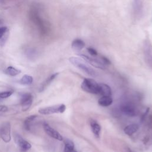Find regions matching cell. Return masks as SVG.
Instances as JSON below:
<instances>
[{"label":"cell","mask_w":152,"mask_h":152,"mask_svg":"<svg viewBox=\"0 0 152 152\" xmlns=\"http://www.w3.org/2000/svg\"><path fill=\"white\" fill-rule=\"evenodd\" d=\"M139 128V126L137 124H132L127 125L124 129V131L125 134L131 136L136 132Z\"/></svg>","instance_id":"obj_15"},{"label":"cell","mask_w":152,"mask_h":152,"mask_svg":"<svg viewBox=\"0 0 152 152\" xmlns=\"http://www.w3.org/2000/svg\"><path fill=\"white\" fill-rule=\"evenodd\" d=\"M90 126L91 128V131L93 132L94 135L96 138H99L100 136V132L101 130L100 125L94 120H91L90 121Z\"/></svg>","instance_id":"obj_17"},{"label":"cell","mask_w":152,"mask_h":152,"mask_svg":"<svg viewBox=\"0 0 152 152\" xmlns=\"http://www.w3.org/2000/svg\"><path fill=\"white\" fill-rule=\"evenodd\" d=\"M14 140L15 143L20 148V150L23 152L27 151L31 147V144L26 140H24L22 137H21L19 134L15 135Z\"/></svg>","instance_id":"obj_12"},{"label":"cell","mask_w":152,"mask_h":152,"mask_svg":"<svg viewBox=\"0 0 152 152\" xmlns=\"http://www.w3.org/2000/svg\"><path fill=\"white\" fill-rule=\"evenodd\" d=\"M120 110L124 115L130 117H134L138 113L135 106L132 103L129 102L122 103L120 106Z\"/></svg>","instance_id":"obj_7"},{"label":"cell","mask_w":152,"mask_h":152,"mask_svg":"<svg viewBox=\"0 0 152 152\" xmlns=\"http://www.w3.org/2000/svg\"><path fill=\"white\" fill-rule=\"evenodd\" d=\"M64 152H77L74 148V142L69 140L66 139L64 140Z\"/></svg>","instance_id":"obj_19"},{"label":"cell","mask_w":152,"mask_h":152,"mask_svg":"<svg viewBox=\"0 0 152 152\" xmlns=\"http://www.w3.org/2000/svg\"><path fill=\"white\" fill-rule=\"evenodd\" d=\"M0 138L5 142L11 140V125L9 122H4L0 125Z\"/></svg>","instance_id":"obj_6"},{"label":"cell","mask_w":152,"mask_h":152,"mask_svg":"<svg viewBox=\"0 0 152 152\" xmlns=\"http://www.w3.org/2000/svg\"><path fill=\"white\" fill-rule=\"evenodd\" d=\"M143 53L147 65L152 66V45L148 39H146L143 43Z\"/></svg>","instance_id":"obj_5"},{"label":"cell","mask_w":152,"mask_h":152,"mask_svg":"<svg viewBox=\"0 0 152 152\" xmlns=\"http://www.w3.org/2000/svg\"><path fill=\"white\" fill-rule=\"evenodd\" d=\"M4 72L6 75L12 76V77H14V76H16V75H18L21 72V71L15 68H14V67H13V66H8L4 70Z\"/></svg>","instance_id":"obj_21"},{"label":"cell","mask_w":152,"mask_h":152,"mask_svg":"<svg viewBox=\"0 0 152 152\" xmlns=\"http://www.w3.org/2000/svg\"><path fill=\"white\" fill-rule=\"evenodd\" d=\"M81 87L84 91L91 94H99V84L91 78H84Z\"/></svg>","instance_id":"obj_3"},{"label":"cell","mask_w":152,"mask_h":152,"mask_svg":"<svg viewBox=\"0 0 152 152\" xmlns=\"http://www.w3.org/2000/svg\"><path fill=\"white\" fill-rule=\"evenodd\" d=\"M69 62L75 66L86 73L87 74L92 76L96 77L97 75V73L96 71L93 69L90 65H88V63L85 61L84 59L77 57H71L69 58Z\"/></svg>","instance_id":"obj_2"},{"label":"cell","mask_w":152,"mask_h":152,"mask_svg":"<svg viewBox=\"0 0 152 152\" xmlns=\"http://www.w3.org/2000/svg\"><path fill=\"white\" fill-rule=\"evenodd\" d=\"M87 52H88V53L92 56H96L97 55L98 53L96 51V50H95L94 48H91V47H88L87 49Z\"/></svg>","instance_id":"obj_25"},{"label":"cell","mask_w":152,"mask_h":152,"mask_svg":"<svg viewBox=\"0 0 152 152\" xmlns=\"http://www.w3.org/2000/svg\"><path fill=\"white\" fill-rule=\"evenodd\" d=\"M80 56L88 64H91V65H93L96 68L102 69H104L105 68V65L103 63L100 58L97 59V58H94V56L91 57L84 54H80Z\"/></svg>","instance_id":"obj_8"},{"label":"cell","mask_w":152,"mask_h":152,"mask_svg":"<svg viewBox=\"0 0 152 152\" xmlns=\"http://www.w3.org/2000/svg\"><path fill=\"white\" fill-rule=\"evenodd\" d=\"M12 94V91H4L0 92V99H6L8 97H10Z\"/></svg>","instance_id":"obj_24"},{"label":"cell","mask_w":152,"mask_h":152,"mask_svg":"<svg viewBox=\"0 0 152 152\" xmlns=\"http://www.w3.org/2000/svg\"><path fill=\"white\" fill-rule=\"evenodd\" d=\"M29 17L31 21L37 27L40 34H46L49 30V26L48 21L43 18L40 14L39 8L33 7L29 12Z\"/></svg>","instance_id":"obj_1"},{"label":"cell","mask_w":152,"mask_h":152,"mask_svg":"<svg viewBox=\"0 0 152 152\" xmlns=\"http://www.w3.org/2000/svg\"><path fill=\"white\" fill-rule=\"evenodd\" d=\"M125 151H126V152H133L131 148H129V147H126Z\"/></svg>","instance_id":"obj_31"},{"label":"cell","mask_w":152,"mask_h":152,"mask_svg":"<svg viewBox=\"0 0 152 152\" xmlns=\"http://www.w3.org/2000/svg\"><path fill=\"white\" fill-rule=\"evenodd\" d=\"M33 78L31 76L28 75H24L21 80H20V83L22 85H30L32 84Z\"/></svg>","instance_id":"obj_22"},{"label":"cell","mask_w":152,"mask_h":152,"mask_svg":"<svg viewBox=\"0 0 152 152\" xmlns=\"http://www.w3.org/2000/svg\"><path fill=\"white\" fill-rule=\"evenodd\" d=\"M112 102L113 100L111 96H102L98 100L99 104L103 107H107L110 106V104H112Z\"/></svg>","instance_id":"obj_18"},{"label":"cell","mask_w":152,"mask_h":152,"mask_svg":"<svg viewBox=\"0 0 152 152\" xmlns=\"http://www.w3.org/2000/svg\"><path fill=\"white\" fill-rule=\"evenodd\" d=\"M58 73H54V74H53L52 75H51L46 80V81L42 84V87H40V91H43V90H44V88H45V87H47V86H48L57 76H58Z\"/></svg>","instance_id":"obj_23"},{"label":"cell","mask_w":152,"mask_h":152,"mask_svg":"<svg viewBox=\"0 0 152 152\" xmlns=\"http://www.w3.org/2000/svg\"><path fill=\"white\" fill-rule=\"evenodd\" d=\"M72 48L77 51L81 50L85 46L84 42L80 39H74L71 43Z\"/></svg>","instance_id":"obj_16"},{"label":"cell","mask_w":152,"mask_h":152,"mask_svg":"<svg viewBox=\"0 0 152 152\" xmlns=\"http://www.w3.org/2000/svg\"><path fill=\"white\" fill-rule=\"evenodd\" d=\"M8 111V107L4 105H0V112H6Z\"/></svg>","instance_id":"obj_29"},{"label":"cell","mask_w":152,"mask_h":152,"mask_svg":"<svg viewBox=\"0 0 152 152\" xmlns=\"http://www.w3.org/2000/svg\"><path fill=\"white\" fill-rule=\"evenodd\" d=\"M33 99V96L30 93H24L21 95V104L23 111H27L30 108L32 104Z\"/></svg>","instance_id":"obj_10"},{"label":"cell","mask_w":152,"mask_h":152,"mask_svg":"<svg viewBox=\"0 0 152 152\" xmlns=\"http://www.w3.org/2000/svg\"><path fill=\"white\" fill-rule=\"evenodd\" d=\"M14 0H0V5H7L11 2Z\"/></svg>","instance_id":"obj_28"},{"label":"cell","mask_w":152,"mask_h":152,"mask_svg":"<svg viewBox=\"0 0 152 152\" xmlns=\"http://www.w3.org/2000/svg\"><path fill=\"white\" fill-rule=\"evenodd\" d=\"M148 111H149V108H147V110L145 112V113L142 115V117H141V121H143V120L144 119V118H145V116L147 115V114L148 113Z\"/></svg>","instance_id":"obj_30"},{"label":"cell","mask_w":152,"mask_h":152,"mask_svg":"<svg viewBox=\"0 0 152 152\" xmlns=\"http://www.w3.org/2000/svg\"><path fill=\"white\" fill-rule=\"evenodd\" d=\"M143 0H132V10L135 18H140L143 14Z\"/></svg>","instance_id":"obj_9"},{"label":"cell","mask_w":152,"mask_h":152,"mask_svg":"<svg viewBox=\"0 0 152 152\" xmlns=\"http://www.w3.org/2000/svg\"><path fill=\"white\" fill-rule=\"evenodd\" d=\"M43 126L45 132L50 137L59 141H62L63 140L62 135L56 130L52 128L48 124L45 122L43 125Z\"/></svg>","instance_id":"obj_11"},{"label":"cell","mask_w":152,"mask_h":152,"mask_svg":"<svg viewBox=\"0 0 152 152\" xmlns=\"http://www.w3.org/2000/svg\"><path fill=\"white\" fill-rule=\"evenodd\" d=\"M1 100V99H0V100Z\"/></svg>","instance_id":"obj_32"},{"label":"cell","mask_w":152,"mask_h":152,"mask_svg":"<svg viewBox=\"0 0 152 152\" xmlns=\"http://www.w3.org/2000/svg\"><path fill=\"white\" fill-rule=\"evenodd\" d=\"M9 36V29L7 27H0V46L3 47Z\"/></svg>","instance_id":"obj_13"},{"label":"cell","mask_w":152,"mask_h":152,"mask_svg":"<svg viewBox=\"0 0 152 152\" xmlns=\"http://www.w3.org/2000/svg\"><path fill=\"white\" fill-rule=\"evenodd\" d=\"M100 59H101V60H102V61L103 62V63L106 65H109V64H110V61H109V59L107 58H106V57H105V56H100Z\"/></svg>","instance_id":"obj_26"},{"label":"cell","mask_w":152,"mask_h":152,"mask_svg":"<svg viewBox=\"0 0 152 152\" xmlns=\"http://www.w3.org/2000/svg\"><path fill=\"white\" fill-rule=\"evenodd\" d=\"M66 109V106L64 104L48 106L39 109V112L42 115H50L53 113H64Z\"/></svg>","instance_id":"obj_4"},{"label":"cell","mask_w":152,"mask_h":152,"mask_svg":"<svg viewBox=\"0 0 152 152\" xmlns=\"http://www.w3.org/2000/svg\"><path fill=\"white\" fill-rule=\"evenodd\" d=\"M27 55L28 56H34L36 54V52L34 49H27Z\"/></svg>","instance_id":"obj_27"},{"label":"cell","mask_w":152,"mask_h":152,"mask_svg":"<svg viewBox=\"0 0 152 152\" xmlns=\"http://www.w3.org/2000/svg\"><path fill=\"white\" fill-rule=\"evenodd\" d=\"M36 118H37L36 115H31L28 116L26 119V120L24 122V126L27 131H31V126L32 123Z\"/></svg>","instance_id":"obj_20"},{"label":"cell","mask_w":152,"mask_h":152,"mask_svg":"<svg viewBox=\"0 0 152 152\" xmlns=\"http://www.w3.org/2000/svg\"><path fill=\"white\" fill-rule=\"evenodd\" d=\"M99 94L102 96H111L112 90L110 87L104 83L99 84Z\"/></svg>","instance_id":"obj_14"}]
</instances>
